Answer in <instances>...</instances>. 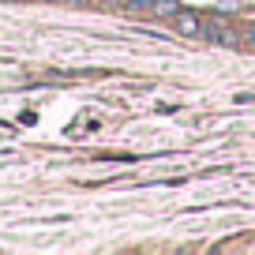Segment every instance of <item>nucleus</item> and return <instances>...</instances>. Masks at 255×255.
Instances as JSON below:
<instances>
[{"label": "nucleus", "instance_id": "nucleus-2", "mask_svg": "<svg viewBox=\"0 0 255 255\" xmlns=\"http://www.w3.org/2000/svg\"><path fill=\"white\" fill-rule=\"evenodd\" d=\"M173 30L180 38H203V15L191 8H180V15L173 19Z\"/></svg>", "mask_w": 255, "mask_h": 255}, {"label": "nucleus", "instance_id": "nucleus-3", "mask_svg": "<svg viewBox=\"0 0 255 255\" xmlns=\"http://www.w3.org/2000/svg\"><path fill=\"white\" fill-rule=\"evenodd\" d=\"M180 0H154V8H150V15L146 19H165V23H173L176 15H180Z\"/></svg>", "mask_w": 255, "mask_h": 255}, {"label": "nucleus", "instance_id": "nucleus-1", "mask_svg": "<svg viewBox=\"0 0 255 255\" xmlns=\"http://www.w3.org/2000/svg\"><path fill=\"white\" fill-rule=\"evenodd\" d=\"M203 41H210V45H225V49H240V45H244V34H240V26L225 23L222 15H210V19H203Z\"/></svg>", "mask_w": 255, "mask_h": 255}, {"label": "nucleus", "instance_id": "nucleus-5", "mask_svg": "<svg viewBox=\"0 0 255 255\" xmlns=\"http://www.w3.org/2000/svg\"><path fill=\"white\" fill-rule=\"evenodd\" d=\"M102 8H109V11H120V8H128V0H98Z\"/></svg>", "mask_w": 255, "mask_h": 255}, {"label": "nucleus", "instance_id": "nucleus-7", "mask_svg": "<svg viewBox=\"0 0 255 255\" xmlns=\"http://www.w3.org/2000/svg\"><path fill=\"white\" fill-rule=\"evenodd\" d=\"M60 4H68V8H90V4H98V0H60Z\"/></svg>", "mask_w": 255, "mask_h": 255}, {"label": "nucleus", "instance_id": "nucleus-4", "mask_svg": "<svg viewBox=\"0 0 255 255\" xmlns=\"http://www.w3.org/2000/svg\"><path fill=\"white\" fill-rule=\"evenodd\" d=\"M150 8H154V0H128L124 11H131V15H150Z\"/></svg>", "mask_w": 255, "mask_h": 255}, {"label": "nucleus", "instance_id": "nucleus-8", "mask_svg": "<svg viewBox=\"0 0 255 255\" xmlns=\"http://www.w3.org/2000/svg\"><path fill=\"white\" fill-rule=\"evenodd\" d=\"M0 4H23V0H0Z\"/></svg>", "mask_w": 255, "mask_h": 255}, {"label": "nucleus", "instance_id": "nucleus-6", "mask_svg": "<svg viewBox=\"0 0 255 255\" xmlns=\"http://www.w3.org/2000/svg\"><path fill=\"white\" fill-rule=\"evenodd\" d=\"M244 45H248V49H255V23H248V30H244Z\"/></svg>", "mask_w": 255, "mask_h": 255}]
</instances>
